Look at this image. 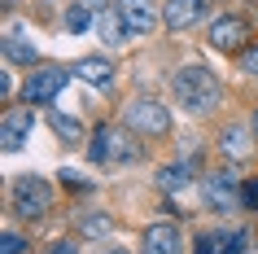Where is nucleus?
<instances>
[{
  "label": "nucleus",
  "instance_id": "393cba45",
  "mask_svg": "<svg viewBox=\"0 0 258 254\" xmlns=\"http://www.w3.org/2000/svg\"><path fill=\"white\" fill-rule=\"evenodd\" d=\"M14 88H18V83H14V70L5 66V75H0V92H5V101H9V96H14Z\"/></svg>",
  "mask_w": 258,
  "mask_h": 254
},
{
  "label": "nucleus",
  "instance_id": "20e7f679",
  "mask_svg": "<svg viewBox=\"0 0 258 254\" xmlns=\"http://www.w3.org/2000/svg\"><path fill=\"white\" fill-rule=\"evenodd\" d=\"M14 211L22 219H44L53 211V188L40 175H18L14 180Z\"/></svg>",
  "mask_w": 258,
  "mask_h": 254
},
{
  "label": "nucleus",
  "instance_id": "412c9836",
  "mask_svg": "<svg viewBox=\"0 0 258 254\" xmlns=\"http://www.w3.org/2000/svg\"><path fill=\"white\" fill-rule=\"evenodd\" d=\"M236 66H241V75H258V40L236 53Z\"/></svg>",
  "mask_w": 258,
  "mask_h": 254
},
{
  "label": "nucleus",
  "instance_id": "dca6fc26",
  "mask_svg": "<svg viewBox=\"0 0 258 254\" xmlns=\"http://www.w3.org/2000/svg\"><path fill=\"white\" fill-rule=\"evenodd\" d=\"M192 175H197V167H192V162H179V167H162V171H158V188H162V193H179V188H188Z\"/></svg>",
  "mask_w": 258,
  "mask_h": 254
},
{
  "label": "nucleus",
  "instance_id": "a878e982",
  "mask_svg": "<svg viewBox=\"0 0 258 254\" xmlns=\"http://www.w3.org/2000/svg\"><path fill=\"white\" fill-rule=\"evenodd\" d=\"M48 254H79V250H75L70 241H57V245H53V250H48Z\"/></svg>",
  "mask_w": 258,
  "mask_h": 254
},
{
  "label": "nucleus",
  "instance_id": "5701e85b",
  "mask_svg": "<svg viewBox=\"0 0 258 254\" xmlns=\"http://www.w3.org/2000/svg\"><path fill=\"white\" fill-rule=\"evenodd\" d=\"M197 254H219V237H215V232L197 237Z\"/></svg>",
  "mask_w": 258,
  "mask_h": 254
},
{
  "label": "nucleus",
  "instance_id": "bb28decb",
  "mask_svg": "<svg viewBox=\"0 0 258 254\" xmlns=\"http://www.w3.org/2000/svg\"><path fill=\"white\" fill-rule=\"evenodd\" d=\"M101 254H127V250H118V245H114V250H101Z\"/></svg>",
  "mask_w": 258,
  "mask_h": 254
},
{
  "label": "nucleus",
  "instance_id": "ddd939ff",
  "mask_svg": "<svg viewBox=\"0 0 258 254\" xmlns=\"http://www.w3.org/2000/svg\"><path fill=\"white\" fill-rule=\"evenodd\" d=\"M206 14V0H166L162 5V22L171 31H188L192 22H202Z\"/></svg>",
  "mask_w": 258,
  "mask_h": 254
},
{
  "label": "nucleus",
  "instance_id": "b1692460",
  "mask_svg": "<svg viewBox=\"0 0 258 254\" xmlns=\"http://www.w3.org/2000/svg\"><path fill=\"white\" fill-rule=\"evenodd\" d=\"M241 201L245 206H258V180H249V184L241 188Z\"/></svg>",
  "mask_w": 258,
  "mask_h": 254
},
{
  "label": "nucleus",
  "instance_id": "9b49d317",
  "mask_svg": "<svg viewBox=\"0 0 258 254\" xmlns=\"http://www.w3.org/2000/svg\"><path fill=\"white\" fill-rule=\"evenodd\" d=\"M35 62H40L35 40H31L27 31L9 27V31H5V66H35Z\"/></svg>",
  "mask_w": 258,
  "mask_h": 254
},
{
  "label": "nucleus",
  "instance_id": "6ab92c4d",
  "mask_svg": "<svg viewBox=\"0 0 258 254\" xmlns=\"http://www.w3.org/2000/svg\"><path fill=\"white\" fill-rule=\"evenodd\" d=\"M109 228H114V219L101 215V211H92V215H83L79 232H83V237H109Z\"/></svg>",
  "mask_w": 258,
  "mask_h": 254
},
{
  "label": "nucleus",
  "instance_id": "a211bd4d",
  "mask_svg": "<svg viewBox=\"0 0 258 254\" xmlns=\"http://www.w3.org/2000/svg\"><path fill=\"white\" fill-rule=\"evenodd\" d=\"M92 9H96V5H70V14H66V31H70V35H83L88 27H96Z\"/></svg>",
  "mask_w": 258,
  "mask_h": 254
},
{
  "label": "nucleus",
  "instance_id": "423d86ee",
  "mask_svg": "<svg viewBox=\"0 0 258 254\" xmlns=\"http://www.w3.org/2000/svg\"><path fill=\"white\" fill-rule=\"evenodd\" d=\"M61 88H66V70L61 66H35L27 75V83H22V101L27 106H48Z\"/></svg>",
  "mask_w": 258,
  "mask_h": 254
},
{
  "label": "nucleus",
  "instance_id": "c85d7f7f",
  "mask_svg": "<svg viewBox=\"0 0 258 254\" xmlns=\"http://www.w3.org/2000/svg\"><path fill=\"white\" fill-rule=\"evenodd\" d=\"M5 9H14V0H5Z\"/></svg>",
  "mask_w": 258,
  "mask_h": 254
},
{
  "label": "nucleus",
  "instance_id": "9d476101",
  "mask_svg": "<svg viewBox=\"0 0 258 254\" xmlns=\"http://www.w3.org/2000/svg\"><path fill=\"white\" fill-rule=\"evenodd\" d=\"M70 75H75V79H83L88 88H101V92H109V88H114V62H109V57H79Z\"/></svg>",
  "mask_w": 258,
  "mask_h": 254
},
{
  "label": "nucleus",
  "instance_id": "1a4fd4ad",
  "mask_svg": "<svg viewBox=\"0 0 258 254\" xmlns=\"http://www.w3.org/2000/svg\"><path fill=\"white\" fill-rule=\"evenodd\" d=\"M31 127H35V114L9 106V110H5V123H0V149H5V154H18V149L27 145Z\"/></svg>",
  "mask_w": 258,
  "mask_h": 254
},
{
  "label": "nucleus",
  "instance_id": "7ed1b4c3",
  "mask_svg": "<svg viewBox=\"0 0 258 254\" xmlns=\"http://www.w3.org/2000/svg\"><path fill=\"white\" fill-rule=\"evenodd\" d=\"M122 123L136 136H166L171 132V110L162 101H153V96H136L132 106L122 110Z\"/></svg>",
  "mask_w": 258,
  "mask_h": 254
},
{
  "label": "nucleus",
  "instance_id": "4be33fe9",
  "mask_svg": "<svg viewBox=\"0 0 258 254\" xmlns=\"http://www.w3.org/2000/svg\"><path fill=\"white\" fill-rule=\"evenodd\" d=\"M0 254H27V241L18 237V232H5L0 237Z\"/></svg>",
  "mask_w": 258,
  "mask_h": 254
},
{
  "label": "nucleus",
  "instance_id": "0eeeda50",
  "mask_svg": "<svg viewBox=\"0 0 258 254\" xmlns=\"http://www.w3.org/2000/svg\"><path fill=\"white\" fill-rule=\"evenodd\" d=\"M245 40H249V22L236 14H223L210 22V48L215 53H236V48H245Z\"/></svg>",
  "mask_w": 258,
  "mask_h": 254
},
{
  "label": "nucleus",
  "instance_id": "cd10ccee",
  "mask_svg": "<svg viewBox=\"0 0 258 254\" xmlns=\"http://www.w3.org/2000/svg\"><path fill=\"white\" fill-rule=\"evenodd\" d=\"M254 136H258V114H254Z\"/></svg>",
  "mask_w": 258,
  "mask_h": 254
},
{
  "label": "nucleus",
  "instance_id": "2eb2a0df",
  "mask_svg": "<svg viewBox=\"0 0 258 254\" xmlns=\"http://www.w3.org/2000/svg\"><path fill=\"white\" fill-rule=\"evenodd\" d=\"M219 149H223V158H228V162L249 158V154H254V127H241V123L223 127V136H219Z\"/></svg>",
  "mask_w": 258,
  "mask_h": 254
},
{
  "label": "nucleus",
  "instance_id": "f03ea898",
  "mask_svg": "<svg viewBox=\"0 0 258 254\" xmlns=\"http://www.w3.org/2000/svg\"><path fill=\"white\" fill-rule=\"evenodd\" d=\"M88 154L101 167H132V162L145 158V145H140V136L127 123H105V127L92 132V149Z\"/></svg>",
  "mask_w": 258,
  "mask_h": 254
},
{
  "label": "nucleus",
  "instance_id": "6e6552de",
  "mask_svg": "<svg viewBox=\"0 0 258 254\" xmlns=\"http://www.w3.org/2000/svg\"><path fill=\"white\" fill-rule=\"evenodd\" d=\"M118 14H122V22H127L132 35H153L158 22H162V14H158L153 0H118Z\"/></svg>",
  "mask_w": 258,
  "mask_h": 254
},
{
  "label": "nucleus",
  "instance_id": "f3484780",
  "mask_svg": "<svg viewBox=\"0 0 258 254\" xmlns=\"http://www.w3.org/2000/svg\"><path fill=\"white\" fill-rule=\"evenodd\" d=\"M48 123H53L57 140H66L70 149L83 145V123H79V119H70V114H61V110H53V114H48Z\"/></svg>",
  "mask_w": 258,
  "mask_h": 254
},
{
  "label": "nucleus",
  "instance_id": "aec40b11",
  "mask_svg": "<svg viewBox=\"0 0 258 254\" xmlns=\"http://www.w3.org/2000/svg\"><path fill=\"white\" fill-rule=\"evenodd\" d=\"M215 237H219V254H245V245H249L245 232H215Z\"/></svg>",
  "mask_w": 258,
  "mask_h": 254
},
{
  "label": "nucleus",
  "instance_id": "4468645a",
  "mask_svg": "<svg viewBox=\"0 0 258 254\" xmlns=\"http://www.w3.org/2000/svg\"><path fill=\"white\" fill-rule=\"evenodd\" d=\"M96 35H101V44H109V48H118L132 31H127V22H122L118 5H96Z\"/></svg>",
  "mask_w": 258,
  "mask_h": 254
},
{
  "label": "nucleus",
  "instance_id": "39448f33",
  "mask_svg": "<svg viewBox=\"0 0 258 254\" xmlns=\"http://www.w3.org/2000/svg\"><path fill=\"white\" fill-rule=\"evenodd\" d=\"M202 201L210 206V211H219V215H228V211H236V206H245V201H241V184H236V171L206 175V180H202Z\"/></svg>",
  "mask_w": 258,
  "mask_h": 254
},
{
  "label": "nucleus",
  "instance_id": "f8f14e48",
  "mask_svg": "<svg viewBox=\"0 0 258 254\" xmlns=\"http://www.w3.org/2000/svg\"><path fill=\"white\" fill-rule=\"evenodd\" d=\"M145 254H184V232L175 224H149L145 228Z\"/></svg>",
  "mask_w": 258,
  "mask_h": 254
},
{
  "label": "nucleus",
  "instance_id": "c756f323",
  "mask_svg": "<svg viewBox=\"0 0 258 254\" xmlns=\"http://www.w3.org/2000/svg\"><path fill=\"white\" fill-rule=\"evenodd\" d=\"M75 5H88V0H75Z\"/></svg>",
  "mask_w": 258,
  "mask_h": 254
},
{
  "label": "nucleus",
  "instance_id": "f257e3e1",
  "mask_svg": "<svg viewBox=\"0 0 258 254\" xmlns=\"http://www.w3.org/2000/svg\"><path fill=\"white\" fill-rule=\"evenodd\" d=\"M171 92H175V106L184 114H215L219 101H223V88H219V75L210 66H179L171 75Z\"/></svg>",
  "mask_w": 258,
  "mask_h": 254
}]
</instances>
